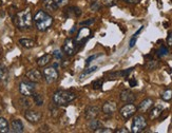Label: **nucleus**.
<instances>
[{
  "instance_id": "33",
  "label": "nucleus",
  "mask_w": 172,
  "mask_h": 133,
  "mask_svg": "<svg viewBox=\"0 0 172 133\" xmlns=\"http://www.w3.org/2000/svg\"><path fill=\"white\" fill-rule=\"evenodd\" d=\"M108 77L109 79H117L118 77H121V72H112V73L108 74Z\"/></svg>"
},
{
  "instance_id": "35",
  "label": "nucleus",
  "mask_w": 172,
  "mask_h": 133,
  "mask_svg": "<svg viewBox=\"0 0 172 133\" xmlns=\"http://www.w3.org/2000/svg\"><path fill=\"white\" fill-rule=\"evenodd\" d=\"M94 132H96V133H112L114 131L110 128H103V127H100V128H98L97 130H95Z\"/></svg>"
},
{
  "instance_id": "30",
  "label": "nucleus",
  "mask_w": 172,
  "mask_h": 133,
  "mask_svg": "<svg viewBox=\"0 0 172 133\" xmlns=\"http://www.w3.org/2000/svg\"><path fill=\"white\" fill-rule=\"evenodd\" d=\"M145 66L148 70H154V69H156L159 66V62L155 61V60H150V61H147Z\"/></svg>"
},
{
  "instance_id": "29",
  "label": "nucleus",
  "mask_w": 172,
  "mask_h": 133,
  "mask_svg": "<svg viewBox=\"0 0 172 133\" xmlns=\"http://www.w3.org/2000/svg\"><path fill=\"white\" fill-rule=\"evenodd\" d=\"M169 53V51H168V48L167 47H165V45H162L161 48L157 50V53H156V55L159 57H164V56H166Z\"/></svg>"
},
{
  "instance_id": "48",
  "label": "nucleus",
  "mask_w": 172,
  "mask_h": 133,
  "mask_svg": "<svg viewBox=\"0 0 172 133\" xmlns=\"http://www.w3.org/2000/svg\"><path fill=\"white\" fill-rule=\"evenodd\" d=\"M2 112H3V106H2L1 104H0V114H1Z\"/></svg>"
},
{
  "instance_id": "3",
  "label": "nucleus",
  "mask_w": 172,
  "mask_h": 133,
  "mask_svg": "<svg viewBox=\"0 0 172 133\" xmlns=\"http://www.w3.org/2000/svg\"><path fill=\"white\" fill-rule=\"evenodd\" d=\"M76 97L77 95L70 90H57L53 94L52 100H53L54 106L61 107V106L68 105L69 103L73 102Z\"/></svg>"
},
{
  "instance_id": "41",
  "label": "nucleus",
  "mask_w": 172,
  "mask_h": 133,
  "mask_svg": "<svg viewBox=\"0 0 172 133\" xmlns=\"http://www.w3.org/2000/svg\"><path fill=\"white\" fill-rule=\"evenodd\" d=\"M96 57H97V55H91V56L90 57H88V58H87V60H86V65L87 66H89L90 65V62H92L93 60H94Z\"/></svg>"
},
{
  "instance_id": "25",
  "label": "nucleus",
  "mask_w": 172,
  "mask_h": 133,
  "mask_svg": "<svg viewBox=\"0 0 172 133\" xmlns=\"http://www.w3.org/2000/svg\"><path fill=\"white\" fill-rule=\"evenodd\" d=\"M100 127H103V124H101L100 120H96V118H94V120H90V124H89V129L91 130V131L94 132L95 130H97L98 128H100Z\"/></svg>"
},
{
  "instance_id": "38",
  "label": "nucleus",
  "mask_w": 172,
  "mask_h": 133,
  "mask_svg": "<svg viewBox=\"0 0 172 133\" xmlns=\"http://www.w3.org/2000/svg\"><path fill=\"white\" fill-rule=\"evenodd\" d=\"M53 57H55V58L56 59H61L62 58V53H61V52L59 51V50H56V51H54L53 52Z\"/></svg>"
},
{
  "instance_id": "11",
  "label": "nucleus",
  "mask_w": 172,
  "mask_h": 133,
  "mask_svg": "<svg viewBox=\"0 0 172 133\" xmlns=\"http://www.w3.org/2000/svg\"><path fill=\"white\" fill-rule=\"evenodd\" d=\"M25 77L28 78V80H30L32 82H40L42 80V73L39 70H36V69H32V70H29L27 73H25Z\"/></svg>"
},
{
  "instance_id": "42",
  "label": "nucleus",
  "mask_w": 172,
  "mask_h": 133,
  "mask_svg": "<svg viewBox=\"0 0 172 133\" xmlns=\"http://www.w3.org/2000/svg\"><path fill=\"white\" fill-rule=\"evenodd\" d=\"M135 43H136V36H134V35H133V37H132V38L130 39V42H129V47H130V48H133L134 45H135Z\"/></svg>"
},
{
  "instance_id": "20",
  "label": "nucleus",
  "mask_w": 172,
  "mask_h": 133,
  "mask_svg": "<svg viewBox=\"0 0 172 133\" xmlns=\"http://www.w3.org/2000/svg\"><path fill=\"white\" fill-rule=\"evenodd\" d=\"M43 8L48 12H55L58 8V5L55 3L53 0H43Z\"/></svg>"
},
{
  "instance_id": "10",
  "label": "nucleus",
  "mask_w": 172,
  "mask_h": 133,
  "mask_svg": "<svg viewBox=\"0 0 172 133\" xmlns=\"http://www.w3.org/2000/svg\"><path fill=\"white\" fill-rule=\"evenodd\" d=\"M90 37H91V31H90L89 28H81L79 31H78L76 37H75V41H76L77 45H81L83 42L87 41Z\"/></svg>"
},
{
  "instance_id": "39",
  "label": "nucleus",
  "mask_w": 172,
  "mask_h": 133,
  "mask_svg": "<svg viewBox=\"0 0 172 133\" xmlns=\"http://www.w3.org/2000/svg\"><path fill=\"white\" fill-rule=\"evenodd\" d=\"M133 71V68H130V69H127V70H124V71H121V77H127L131 72Z\"/></svg>"
},
{
  "instance_id": "43",
  "label": "nucleus",
  "mask_w": 172,
  "mask_h": 133,
  "mask_svg": "<svg viewBox=\"0 0 172 133\" xmlns=\"http://www.w3.org/2000/svg\"><path fill=\"white\" fill-rule=\"evenodd\" d=\"M115 132L116 133H129L130 131L127 128H119L118 130H116Z\"/></svg>"
},
{
  "instance_id": "16",
  "label": "nucleus",
  "mask_w": 172,
  "mask_h": 133,
  "mask_svg": "<svg viewBox=\"0 0 172 133\" xmlns=\"http://www.w3.org/2000/svg\"><path fill=\"white\" fill-rule=\"evenodd\" d=\"M153 99L152 98H146L142 102L139 104L137 110L139 112H142V113H146V112H148L149 110L153 107Z\"/></svg>"
},
{
  "instance_id": "26",
  "label": "nucleus",
  "mask_w": 172,
  "mask_h": 133,
  "mask_svg": "<svg viewBox=\"0 0 172 133\" xmlns=\"http://www.w3.org/2000/svg\"><path fill=\"white\" fill-rule=\"evenodd\" d=\"M33 100L35 103V105L38 106V107H41L43 105V103H45V100H43V97L41 94H38V93H33Z\"/></svg>"
},
{
  "instance_id": "23",
  "label": "nucleus",
  "mask_w": 172,
  "mask_h": 133,
  "mask_svg": "<svg viewBox=\"0 0 172 133\" xmlns=\"http://www.w3.org/2000/svg\"><path fill=\"white\" fill-rule=\"evenodd\" d=\"M97 70V66H90V68L88 69H86L84 71H83V73H81L79 75V80H83V79H86L87 77L89 76V75H91L92 73H94V72Z\"/></svg>"
},
{
  "instance_id": "49",
  "label": "nucleus",
  "mask_w": 172,
  "mask_h": 133,
  "mask_svg": "<svg viewBox=\"0 0 172 133\" xmlns=\"http://www.w3.org/2000/svg\"><path fill=\"white\" fill-rule=\"evenodd\" d=\"M0 5H2V2H1V0H0Z\"/></svg>"
},
{
  "instance_id": "36",
  "label": "nucleus",
  "mask_w": 172,
  "mask_h": 133,
  "mask_svg": "<svg viewBox=\"0 0 172 133\" xmlns=\"http://www.w3.org/2000/svg\"><path fill=\"white\" fill-rule=\"evenodd\" d=\"M53 1L58 5V8H59V7H65L69 2V0H53Z\"/></svg>"
},
{
  "instance_id": "34",
  "label": "nucleus",
  "mask_w": 172,
  "mask_h": 133,
  "mask_svg": "<svg viewBox=\"0 0 172 133\" xmlns=\"http://www.w3.org/2000/svg\"><path fill=\"white\" fill-rule=\"evenodd\" d=\"M20 102L23 103V104H21V106H23L24 108H28V109H29V108L31 107V102L28 99L27 96H23L22 99H20Z\"/></svg>"
},
{
  "instance_id": "14",
  "label": "nucleus",
  "mask_w": 172,
  "mask_h": 133,
  "mask_svg": "<svg viewBox=\"0 0 172 133\" xmlns=\"http://www.w3.org/2000/svg\"><path fill=\"white\" fill-rule=\"evenodd\" d=\"M119 98H121V102L129 104V103H134V102H135L136 96H135V94H134L132 91L124 90V91L121 92V94H119Z\"/></svg>"
},
{
  "instance_id": "22",
  "label": "nucleus",
  "mask_w": 172,
  "mask_h": 133,
  "mask_svg": "<svg viewBox=\"0 0 172 133\" xmlns=\"http://www.w3.org/2000/svg\"><path fill=\"white\" fill-rule=\"evenodd\" d=\"M8 78V70L4 65L0 63V82H7Z\"/></svg>"
},
{
  "instance_id": "2",
  "label": "nucleus",
  "mask_w": 172,
  "mask_h": 133,
  "mask_svg": "<svg viewBox=\"0 0 172 133\" xmlns=\"http://www.w3.org/2000/svg\"><path fill=\"white\" fill-rule=\"evenodd\" d=\"M33 22L35 24V27H36L37 30L40 32H45L52 27L54 19L50 14L45 12L43 10H39L35 14L33 18Z\"/></svg>"
},
{
  "instance_id": "6",
  "label": "nucleus",
  "mask_w": 172,
  "mask_h": 133,
  "mask_svg": "<svg viewBox=\"0 0 172 133\" xmlns=\"http://www.w3.org/2000/svg\"><path fill=\"white\" fill-rule=\"evenodd\" d=\"M42 76L48 83H53L58 79L59 74H58V71L54 66H48V68H46L45 70H43Z\"/></svg>"
},
{
  "instance_id": "8",
  "label": "nucleus",
  "mask_w": 172,
  "mask_h": 133,
  "mask_svg": "<svg viewBox=\"0 0 172 133\" xmlns=\"http://www.w3.org/2000/svg\"><path fill=\"white\" fill-rule=\"evenodd\" d=\"M77 43L75 41L74 38H67L66 41L63 42L62 45V51L63 53L68 56H73L76 52V47H77Z\"/></svg>"
},
{
  "instance_id": "28",
  "label": "nucleus",
  "mask_w": 172,
  "mask_h": 133,
  "mask_svg": "<svg viewBox=\"0 0 172 133\" xmlns=\"http://www.w3.org/2000/svg\"><path fill=\"white\" fill-rule=\"evenodd\" d=\"M103 85H104V80L103 79H96L94 82H92V88L94 90H100L103 88Z\"/></svg>"
},
{
  "instance_id": "9",
  "label": "nucleus",
  "mask_w": 172,
  "mask_h": 133,
  "mask_svg": "<svg viewBox=\"0 0 172 133\" xmlns=\"http://www.w3.org/2000/svg\"><path fill=\"white\" fill-rule=\"evenodd\" d=\"M24 118L31 124H38L42 118V113L39 111H36V110L28 109L24 112Z\"/></svg>"
},
{
  "instance_id": "13",
  "label": "nucleus",
  "mask_w": 172,
  "mask_h": 133,
  "mask_svg": "<svg viewBox=\"0 0 172 133\" xmlns=\"http://www.w3.org/2000/svg\"><path fill=\"white\" fill-rule=\"evenodd\" d=\"M63 14L69 17V18H72V17H79L81 14H83V11L80 10L78 7H67L65 8V10H63Z\"/></svg>"
},
{
  "instance_id": "5",
  "label": "nucleus",
  "mask_w": 172,
  "mask_h": 133,
  "mask_svg": "<svg viewBox=\"0 0 172 133\" xmlns=\"http://www.w3.org/2000/svg\"><path fill=\"white\" fill-rule=\"evenodd\" d=\"M19 92L22 96H32L35 92V82H32L30 80L21 82L19 83Z\"/></svg>"
},
{
  "instance_id": "17",
  "label": "nucleus",
  "mask_w": 172,
  "mask_h": 133,
  "mask_svg": "<svg viewBox=\"0 0 172 133\" xmlns=\"http://www.w3.org/2000/svg\"><path fill=\"white\" fill-rule=\"evenodd\" d=\"M11 129L12 132L14 133H21L24 130V127H23L22 121L20 120H13L11 123Z\"/></svg>"
},
{
  "instance_id": "47",
  "label": "nucleus",
  "mask_w": 172,
  "mask_h": 133,
  "mask_svg": "<svg viewBox=\"0 0 172 133\" xmlns=\"http://www.w3.org/2000/svg\"><path fill=\"white\" fill-rule=\"evenodd\" d=\"M142 30H144V27H141V29H139V30H138L137 32H136V33H135V34H134V36H137V35H138V34H139V33H141V32H142Z\"/></svg>"
},
{
  "instance_id": "18",
  "label": "nucleus",
  "mask_w": 172,
  "mask_h": 133,
  "mask_svg": "<svg viewBox=\"0 0 172 133\" xmlns=\"http://www.w3.org/2000/svg\"><path fill=\"white\" fill-rule=\"evenodd\" d=\"M163 113V107L162 106H156L150 110L149 112V118L151 120H155L157 118L161 117V115Z\"/></svg>"
},
{
  "instance_id": "44",
  "label": "nucleus",
  "mask_w": 172,
  "mask_h": 133,
  "mask_svg": "<svg viewBox=\"0 0 172 133\" xmlns=\"http://www.w3.org/2000/svg\"><path fill=\"white\" fill-rule=\"evenodd\" d=\"M124 1H126L130 4H137L141 2V0H124Z\"/></svg>"
},
{
  "instance_id": "37",
  "label": "nucleus",
  "mask_w": 172,
  "mask_h": 133,
  "mask_svg": "<svg viewBox=\"0 0 172 133\" xmlns=\"http://www.w3.org/2000/svg\"><path fill=\"white\" fill-rule=\"evenodd\" d=\"M117 0H104V4L107 5V7H113V5L116 4Z\"/></svg>"
},
{
  "instance_id": "7",
  "label": "nucleus",
  "mask_w": 172,
  "mask_h": 133,
  "mask_svg": "<svg viewBox=\"0 0 172 133\" xmlns=\"http://www.w3.org/2000/svg\"><path fill=\"white\" fill-rule=\"evenodd\" d=\"M136 111H137V108L133 105V103H129L121 107L119 110V114L124 120H129L130 117H132L135 114Z\"/></svg>"
},
{
  "instance_id": "46",
  "label": "nucleus",
  "mask_w": 172,
  "mask_h": 133,
  "mask_svg": "<svg viewBox=\"0 0 172 133\" xmlns=\"http://www.w3.org/2000/svg\"><path fill=\"white\" fill-rule=\"evenodd\" d=\"M129 85H130V87H135L136 85H137V82H136L135 78H132V79H130Z\"/></svg>"
},
{
  "instance_id": "24",
  "label": "nucleus",
  "mask_w": 172,
  "mask_h": 133,
  "mask_svg": "<svg viewBox=\"0 0 172 133\" xmlns=\"http://www.w3.org/2000/svg\"><path fill=\"white\" fill-rule=\"evenodd\" d=\"M0 132L8 133L10 132V127H8V121L4 117L0 116Z\"/></svg>"
},
{
  "instance_id": "4",
  "label": "nucleus",
  "mask_w": 172,
  "mask_h": 133,
  "mask_svg": "<svg viewBox=\"0 0 172 133\" xmlns=\"http://www.w3.org/2000/svg\"><path fill=\"white\" fill-rule=\"evenodd\" d=\"M147 126V120L142 115H136L132 121V125H131V131H132V133H141L145 131Z\"/></svg>"
},
{
  "instance_id": "45",
  "label": "nucleus",
  "mask_w": 172,
  "mask_h": 133,
  "mask_svg": "<svg viewBox=\"0 0 172 133\" xmlns=\"http://www.w3.org/2000/svg\"><path fill=\"white\" fill-rule=\"evenodd\" d=\"M39 131L40 132H48V131H50V129H49V126L45 125V126H42L41 128L39 129Z\"/></svg>"
},
{
  "instance_id": "32",
  "label": "nucleus",
  "mask_w": 172,
  "mask_h": 133,
  "mask_svg": "<svg viewBox=\"0 0 172 133\" xmlns=\"http://www.w3.org/2000/svg\"><path fill=\"white\" fill-rule=\"evenodd\" d=\"M91 10L93 11V12H97V11H99L100 8H101V4L99 3V2H97V1H95V2H93V3L91 4Z\"/></svg>"
},
{
  "instance_id": "40",
  "label": "nucleus",
  "mask_w": 172,
  "mask_h": 133,
  "mask_svg": "<svg viewBox=\"0 0 172 133\" xmlns=\"http://www.w3.org/2000/svg\"><path fill=\"white\" fill-rule=\"evenodd\" d=\"M167 45H168V47H172V31L169 32V34L167 36Z\"/></svg>"
},
{
  "instance_id": "19",
  "label": "nucleus",
  "mask_w": 172,
  "mask_h": 133,
  "mask_svg": "<svg viewBox=\"0 0 172 133\" xmlns=\"http://www.w3.org/2000/svg\"><path fill=\"white\" fill-rule=\"evenodd\" d=\"M52 58H53V55L45 54L37 59V65H38V66H46V65H49V63L52 61Z\"/></svg>"
},
{
  "instance_id": "50",
  "label": "nucleus",
  "mask_w": 172,
  "mask_h": 133,
  "mask_svg": "<svg viewBox=\"0 0 172 133\" xmlns=\"http://www.w3.org/2000/svg\"><path fill=\"white\" fill-rule=\"evenodd\" d=\"M0 56H1V50H0Z\"/></svg>"
},
{
  "instance_id": "27",
  "label": "nucleus",
  "mask_w": 172,
  "mask_h": 133,
  "mask_svg": "<svg viewBox=\"0 0 172 133\" xmlns=\"http://www.w3.org/2000/svg\"><path fill=\"white\" fill-rule=\"evenodd\" d=\"M161 97L164 102H170L172 99V89H166V90L162 93Z\"/></svg>"
},
{
  "instance_id": "31",
  "label": "nucleus",
  "mask_w": 172,
  "mask_h": 133,
  "mask_svg": "<svg viewBox=\"0 0 172 133\" xmlns=\"http://www.w3.org/2000/svg\"><path fill=\"white\" fill-rule=\"evenodd\" d=\"M95 18H89V19H87V20H83V21H80V25H83V27H90L91 24H93L95 22Z\"/></svg>"
},
{
  "instance_id": "1",
  "label": "nucleus",
  "mask_w": 172,
  "mask_h": 133,
  "mask_svg": "<svg viewBox=\"0 0 172 133\" xmlns=\"http://www.w3.org/2000/svg\"><path fill=\"white\" fill-rule=\"evenodd\" d=\"M14 24L19 30H29L33 25V17L30 10H23L16 13L13 18Z\"/></svg>"
},
{
  "instance_id": "12",
  "label": "nucleus",
  "mask_w": 172,
  "mask_h": 133,
  "mask_svg": "<svg viewBox=\"0 0 172 133\" xmlns=\"http://www.w3.org/2000/svg\"><path fill=\"white\" fill-rule=\"evenodd\" d=\"M100 113V108L97 106H90L88 108L86 109L84 111V118L87 120H94L99 115Z\"/></svg>"
},
{
  "instance_id": "15",
  "label": "nucleus",
  "mask_w": 172,
  "mask_h": 133,
  "mask_svg": "<svg viewBox=\"0 0 172 133\" xmlns=\"http://www.w3.org/2000/svg\"><path fill=\"white\" fill-rule=\"evenodd\" d=\"M116 109H117V105H116L115 102H112V100H108L103 105V112L107 115H112L114 112H116Z\"/></svg>"
},
{
  "instance_id": "21",
  "label": "nucleus",
  "mask_w": 172,
  "mask_h": 133,
  "mask_svg": "<svg viewBox=\"0 0 172 133\" xmlns=\"http://www.w3.org/2000/svg\"><path fill=\"white\" fill-rule=\"evenodd\" d=\"M18 43H19L20 45H21L22 48H24V49H32V48L35 47V45H36L33 39H29V38H21V39H19Z\"/></svg>"
}]
</instances>
